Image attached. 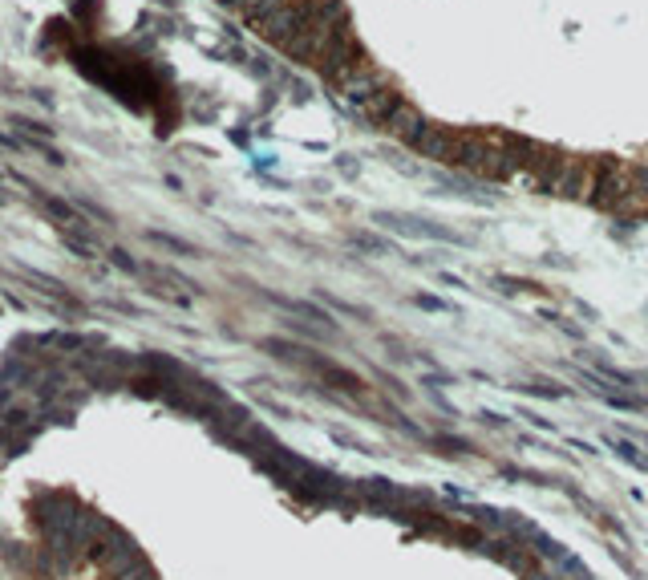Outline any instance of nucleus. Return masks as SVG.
Segmentation results:
<instances>
[{"mask_svg": "<svg viewBox=\"0 0 648 580\" xmlns=\"http://www.w3.org/2000/svg\"><path fill=\"white\" fill-rule=\"evenodd\" d=\"M426 126H430V122H426L413 106H405V102H401V106H397V114L389 118V130L397 134V138H409V142H418V138L426 134Z\"/></svg>", "mask_w": 648, "mask_h": 580, "instance_id": "f257e3e1", "label": "nucleus"}]
</instances>
